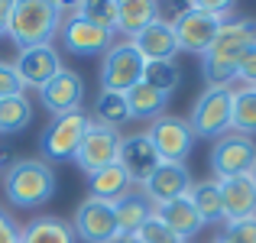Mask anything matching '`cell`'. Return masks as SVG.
I'll use <instances>...</instances> for the list:
<instances>
[{
	"mask_svg": "<svg viewBox=\"0 0 256 243\" xmlns=\"http://www.w3.org/2000/svg\"><path fill=\"white\" fill-rule=\"evenodd\" d=\"M68 16V6L56 0H16L10 6V23L6 36L16 49H32V46H52V39L62 30V20Z\"/></svg>",
	"mask_w": 256,
	"mask_h": 243,
	"instance_id": "obj_1",
	"label": "cell"
},
{
	"mask_svg": "<svg viewBox=\"0 0 256 243\" xmlns=\"http://www.w3.org/2000/svg\"><path fill=\"white\" fill-rule=\"evenodd\" d=\"M4 194L20 211H36L56 194V172L46 159H16L4 168Z\"/></svg>",
	"mask_w": 256,
	"mask_h": 243,
	"instance_id": "obj_2",
	"label": "cell"
},
{
	"mask_svg": "<svg viewBox=\"0 0 256 243\" xmlns=\"http://www.w3.org/2000/svg\"><path fill=\"white\" fill-rule=\"evenodd\" d=\"M230 110H234V88H204L188 114L194 140H218L230 133Z\"/></svg>",
	"mask_w": 256,
	"mask_h": 243,
	"instance_id": "obj_3",
	"label": "cell"
},
{
	"mask_svg": "<svg viewBox=\"0 0 256 243\" xmlns=\"http://www.w3.org/2000/svg\"><path fill=\"white\" fill-rule=\"evenodd\" d=\"M143 68L146 58L140 56L136 46L130 39H114V46L104 52V62H100V88L126 94L130 88H136L143 81Z\"/></svg>",
	"mask_w": 256,
	"mask_h": 243,
	"instance_id": "obj_4",
	"label": "cell"
},
{
	"mask_svg": "<svg viewBox=\"0 0 256 243\" xmlns=\"http://www.w3.org/2000/svg\"><path fill=\"white\" fill-rule=\"evenodd\" d=\"M88 124H91V117H88L84 110L52 117V124L46 126L42 136H39V150H42V156L52 159V162L75 159L78 146H82V140H84V133H88Z\"/></svg>",
	"mask_w": 256,
	"mask_h": 243,
	"instance_id": "obj_5",
	"label": "cell"
},
{
	"mask_svg": "<svg viewBox=\"0 0 256 243\" xmlns=\"http://www.w3.org/2000/svg\"><path fill=\"white\" fill-rule=\"evenodd\" d=\"M256 168V143L240 133H224L211 146V172L214 182L237 178V175H253Z\"/></svg>",
	"mask_w": 256,
	"mask_h": 243,
	"instance_id": "obj_6",
	"label": "cell"
},
{
	"mask_svg": "<svg viewBox=\"0 0 256 243\" xmlns=\"http://www.w3.org/2000/svg\"><path fill=\"white\" fill-rule=\"evenodd\" d=\"M146 136H150L152 150L159 152L162 162H185L194 150V133L188 126V120L175 117V114H162L159 120H152Z\"/></svg>",
	"mask_w": 256,
	"mask_h": 243,
	"instance_id": "obj_7",
	"label": "cell"
},
{
	"mask_svg": "<svg viewBox=\"0 0 256 243\" xmlns=\"http://www.w3.org/2000/svg\"><path fill=\"white\" fill-rule=\"evenodd\" d=\"M120 143H124V136H120V130H114V126H104V124H88V133L82 140V146H78L75 152V166L82 168L84 175H94L100 172V168L114 166L120 156Z\"/></svg>",
	"mask_w": 256,
	"mask_h": 243,
	"instance_id": "obj_8",
	"label": "cell"
},
{
	"mask_svg": "<svg viewBox=\"0 0 256 243\" xmlns=\"http://www.w3.org/2000/svg\"><path fill=\"white\" fill-rule=\"evenodd\" d=\"M169 23H172L178 49L194 52V56H204V52L211 49V42H214V36H218V30H220L224 20H218V16H211V13H204V10H198V6L188 4L185 10L175 13V20H169Z\"/></svg>",
	"mask_w": 256,
	"mask_h": 243,
	"instance_id": "obj_9",
	"label": "cell"
},
{
	"mask_svg": "<svg viewBox=\"0 0 256 243\" xmlns=\"http://www.w3.org/2000/svg\"><path fill=\"white\" fill-rule=\"evenodd\" d=\"M72 230L75 237H82L84 243H110L120 234L117 218H114V204L110 201H98V198H88L78 204L75 220H72Z\"/></svg>",
	"mask_w": 256,
	"mask_h": 243,
	"instance_id": "obj_10",
	"label": "cell"
},
{
	"mask_svg": "<svg viewBox=\"0 0 256 243\" xmlns=\"http://www.w3.org/2000/svg\"><path fill=\"white\" fill-rule=\"evenodd\" d=\"M62 68H65V65H62V56L56 52V46H32V49H20L16 62H13V72H16L23 91H26V88H36V91H39V88L49 84V81L56 78Z\"/></svg>",
	"mask_w": 256,
	"mask_h": 243,
	"instance_id": "obj_11",
	"label": "cell"
},
{
	"mask_svg": "<svg viewBox=\"0 0 256 243\" xmlns=\"http://www.w3.org/2000/svg\"><path fill=\"white\" fill-rule=\"evenodd\" d=\"M58 39H62V46L72 56H100V52H107L114 46L110 30H100V26L88 23V20L75 16V13H68V16L62 20Z\"/></svg>",
	"mask_w": 256,
	"mask_h": 243,
	"instance_id": "obj_12",
	"label": "cell"
},
{
	"mask_svg": "<svg viewBox=\"0 0 256 243\" xmlns=\"http://www.w3.org/2000/svg\"><path fill=\"white\" fill-rule=\"evenodd\" d=\"M39 100H42V107L52 114V117L82 110V104H84V81H82V75L72 72V68H62L49 84L39 88Z\"/></svg>",
	"mask_w": 256,
	"mask_h": 243,
	"instance_id": "obj_13",
	"label": "cell"
},
{
	"mask_svg": "<svg viewBox=\"0 0 256 243\" xmlns=\"http://www.w3.org/2000/svg\"><path fill=\"white\" fill-rule=\"evenodd\" d=\"M192 185H194V178H192L185 162H159V168L140 188H143V192L150 194V201L159 208V204H169L175 198H185V194L192 192Z\"/></svg>",
	"mask_w": 256,
	"mask_h": 243,
	"instance_id": "obj_14",
	"label": "cell"
},
{
	"mask_svg": "<svg viewBox=\"0 0 256 243\" xmlns=\"http://www.w3.org/2000/svg\"><path fill=\"white\" fill-rule=\"evenodd\" d=\"M159 162L162 159H159V152L152 150V143H150L146 133H133V136H126L124 143H120L117 166L130 175L133 185H143V182L159 168Z\"/></svg>",
	"mask_w": 256,
	"mask_h": 243,
	"instance_id": "obj_15",
	"label": "cell"
},
{
	"mask_svg": "<svg viewBox=\"0 0 256 243\" xmlns=\"http://www.w3.org/2000/svg\"><path fill=\"white\" fill-rule=\"evenodd\" d=\"M256 42V20L253 16H227L224 23H220L218 36H214L211 49L204 52V56H224V58H240V52L246 49V46Z\"/></svg>",
	"mask_w": 256,
	"mask_h": 243,
	"instance_id": "obj_16",
	"label": "cell"
},
{
	"mask_svg": "<svg viewBox=\"0 0 256 243\" xmlns=\"http://www.w3.org/2000/svg\"><path fill=\"white\" fill-rule=\"evenodd\" d=\"M218 185H220V201H224V224L256 218V182H253V175L224 178Z\"/></svg>",
	"mask_w": 256,
	"mask_h": 243,
	"instance_id": "obj_17",
	"label": "cell"
},
{
	"mask_svg": "<svg viewBox=\"0 0 256 243\" xmlns=\"http://www.w3.org/2000/svg\"><path fill=\"white\" fill-rule=\"evenodd\" d=\"M133 46L140 49V56L146 62H172L175 52H178V42H175V32H172V23L159 16L152 26H146L136 39H130Z\"/></svg>",
	"mask_w": 256,
	"mask_h": 243,
	"instance_id": "obj_18",
	"label": "cell"
},
{
	"mask_svg": "<svg viewBox=\"0 0 256 243\" xmlns=\"http://www.w3.org/2000/svg\"><path fill=\"white\" fill-rule=\"evenodd\" d=\"M152 214H156V204L150 201V194H146L140 185H133L124 198L114 201V218H117L120 234H136Z\"/></svg>",
	"mask_w": 256,
	"mask_h": 243,
	"instance_id": "obj_19",
	"label": "cell"
},
{
	"mask_svg": "<svg viewBox=\"0 0 256 243\" xmlns=\"http://www.w3.org/2000/svg\"><path fill=\"white\" fill-rule=\"evenodd\" d=\"M159 20V4L152 0H117V26H114V36L124 39H136L146 26H152Z\"/></svg>",
	"mask_w": 256,
	"mask_h": 243,
	"instance_id": "obj_20",
	"label": "cell"
},
{
	"mask_svg": "<svg viewBox=\"0 0 256 243\" xmlns=\"http://www.w3.org/2000/svg\"><path fill=\"white\" fill-rule=\"evenodd\" d=\"M156 214H159V220H162L166 227H172V230L178 234L182 240H192L194 234H201V227H204L188 194H185V198L169 201V204H159V208H156Z\"/></svg>",
	"mask_w": 256,
	"mask_h": 243,
	"instance_id": "obj_21",
	"label": "cell"
},
{
	"mask_svg": "<svg viewBox=\"0 0 256 243\" xmlns=\"http://www.w3.org/2000/svg\"><path fill=\"white\" fill-rule=\"evenodd\" d=\"M169 107V94L150 88L146 81H140L136 88L126 91V110H130V120H159Z\"/></svg>",
	"mask_w": 256,
	"mask_h": 243,
	"instance_id": "obj_22",
	"label": "cell"
},
{
	"mask_svg": "<svg viewBox=\"0 0 256 243\" xmlns=\"http://www.w3.org/2000/svg\"><path fill=\"white\" fill-rule=\"evenodd\" d=\"M20 243H75V230L68 220L52 218V214H39L20 234Z\"/></svg>",
	"mask_w": 256,
	"mask_h": 243,
	"instance_id": "obj_23",
	"label": "cell"
},
{
	"mask_svg": "<svg viewBox=\"0 0 256 243\" xmlns=\"http://www.w3.org/2000/svg\"><path fill=\"white\" fill-rule=\"evenodd\" d=\"M188 198H192L194 211H198L201 224L211 227V224H224V201H220V185L214 178L208 182H194L192 192H188Z\"/></svg>",
	"mask_w": 256,
	"mask_h": 243,
	"instance_id": "obj_24",
	"label": "cell"
},
{
	"mask_svg": "<svg viewBox=\"0 0 256 243\" xmlns=\"http://www.w3.org/2000/svg\"><path fill=\"white\" fill-rule=\"evenodd\" d=\"M88 188H91V198L110 201V204H114L117 198H124V194L133 188V182H130V175L114 162V166H107V168H100V172L88 175Z\"/></svg>",
	"mask_w": 256,
	"mask_h": 243,
	"instance_id": "obj_25",
	"label": "cell"
},
{
	"mask_svg": "<svg viewBox=\"0 0 256 243\" xmlns=\"http://www.w3.org/2000/svg\"><path fill=\"white\" fill-rule=\"evenodd\" d=\"M30 124H32V100L26 98V91L0 100V136H16Z\"/></svg>",
	"mask_w": 256,
	"mask_h": 243,
	"instance_id": "obj_26",
	"label": "cell"
},
{
	"mask_svg": "<svg viewBox=\"0 0 256 243\" xmlns=\"http://www.w3.org/2000/svg\"><path fill=\"white\" fill-rule=\"evenodd\" d=\"M230 133H240V136L253 140V133H256V88H234Z\"/></svg>",
	"mask_w": 256,
	"mask_h": 243,
	"instance_id": "obj_27",
	"label": "cell"
},
{
	"mask_svg": "<svg viewBox=\"0 0 256 243\" xmlns=\"http://www.w3.org/2000/svg\"><path fill=\"white\" fill-rule=\"evenodd\" d=\"M94 124H104V126H120L130 120V110H126V94H117V91H100L98 100H94Z\"/></svg>",
	"mask_w": 256,
	"mask_h": 243,
	"instance_id": "obj_28",
	"label": "cell"
},
{
	"mask_svg": "<svg viewBox=\"0 0 256 243\" xmlns=\"http://www.w3.org/2000/svg\"><path fill=\"white\" fill-rule=\"evenodd\" d=\"M72 13L94 26H100V30H110V32L117 26V0H82V4L72 6Z\"/></svg>",
	"mask_w": 256,
	"mask_h": 243,
	"instance_id": "obj_29",
	"label": "cell"
},
{
	"mask_svg": "<svg viewBox=\"0 0 256 243\" xmlns=\"http://www.w3.org/2000/svg\"><path fill=\"white\" fill-rule=\"evenodd\" d=\"M143 81L150 88H156V91H162V94H172L175 88H178V81H182V68L175 65V58L172 62H146Z\"/></svg>",
	"mask_w": 256,
	"mask_h": 243,
	"instance_id": "obj_30",
	"label": "cell"
},
{
	"mask_svg": "<svg viewBox=\"0 0 256 243\" xmlns=\"http://www.w3.org/2000/svg\"><path fill=\"white\" fill-rule=\"evenodd\" d=\"M136 237L143 240V243H188V240H182L178 234L172 230V227H166L162 220H159V214H152V218L146 220L143 227H140Z\"/></svg>",
	"mask_w": 256,
	"mask_h": 243,
	"instance_id": "obj_31",
	"label": "cell"
},
{
	"mask_svg": "<svg viewBox=\"0 0 256 243\" xmlns=\"http://www.w3.org/2000/svg\"><path fill=\"white\" fill-rule=\"evenodd\" d=\"M220 240H224V243H256V218L230 220V224H224Z\"/></svg>",
	"mask_w": 256,
	"mask_h": 243,
	"instance_id": "obj_32",
	"label": "cell"
},
{
	"mask_svg": "<svg viewBox=\"0 0 256 243\" xmlns=\"http://www.w3.org/2000/svg\"><path fill=\"white\" fill-rule=\"evenodd\" d=\"M237 81H244V88H256V42L246 46L240 52V62H237Z\"/></svg>",
	"mask_w": 256,
	"mask_h": 243,
	"instance_id": "obj_33",
	"label": "cell"
},
{
	"mask_svg": "<svg viewBox=\"0 0 256 243\" xmlns=\"http://www.w3.org/2000/svg\"><path fill=\"white\" fill-rule=\"evenodd\" d=\"M20 91H23V84H20V78H16V72H13V65L0 58V100L10 98V94H20Z\"/></svg>",
	"mask_w": 256,
	"mask_h": 243,
	"instance_id": "obj_34",
	"label": "cell"
},
{
	"mask_svg": "<svg viewBox=\"0 0 256 243\" xmlns=\"http://www.w3.org/2000/svg\"><path fill=\"white\" fill-rule=\"evenodd\" d=\"M192 6H198V10L211 13V16H218V20L234 16V4H230V0H194Z\"/></svg>",
	"mask_w": 256,
	"mask_h": 243,
	"instance_id": "obj_35",
	"label": "cell"
},
{
	"mask_svg": "<svg viewBox=\"0 0 256 243\" xmlns=\"http://www.w3.org/2000/svg\"><path fill=\"white\" fill-rule=\"evenodd\" d=\"M20 224L6 211H0V243H20Z\"/></svg>",
	"mask_w": 256,
	"mask_h": 243,
	"instance_id": "obj_36",
	"label": "cell"
},
{
	"mask_svg": "<svg viewBox=\"0 0 256 243\" xmlns=\"http://www.w3.org/2000/svg\"><path fill=\"white\" fill-rule=\"evenodd\" d=\"M10 6H13V0H0V39H6V23H10Z\"/></svg>",
	"mask_w": 256,
	"mask_h": 243,
	"instance_id": "obj_37",
	"label": "cell"
},
{
	"mask_svg": "<svg viewBox=\"0 0 256 243\" xmlns=\"http://www.w3.org/2000/svg\"><path fill=\"white\" fill-rule=\"evenodd\" d=\"M110 243H143V240H140L136 234H117V237H114Z\"/></svg>",
	"mask_w": 256,
	"mask_h": 243,
	"instance_id": "obj_38",
	"label": "cell"
},
{
	"mask_svg": "<svg viewBox=\"0 0 256 243\" xmlns=\"http://www.w3.org/2000/svg\"><path fill=\"white\" fill-rule=\"evenodd\" d=\"M214 243H224V240H220V237H218V240H214Z\"/></svg>",
	"mask_w": 256,
	"mask_h": 243,
	"instance_id": "obj_39",
	"label": "cell"
},
{
	"mask_svg": "<svg viewBox=\"0 0 256 243\" xmlns=\"http://www.w3.org/2000/svg\"><path fill=\"white\" fill-rule=\"evenodd\" d=\"M253 182H256V168H253Z\"/></svg>",
	"mask_w": 256,
	"mask_h": 243,
	"instance_id": "obj_40",
	"label": "cell"
}]
</instances>
